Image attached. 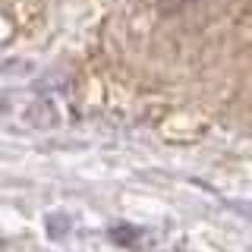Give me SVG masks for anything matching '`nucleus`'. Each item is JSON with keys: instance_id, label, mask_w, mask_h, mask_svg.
<instances>
[{"instance_id": "f257e3e1", "label": "nucleus", "mask_w": 252, "mask_h": 252, "mask_svg": "<svg viewBox=\"0 0 252 252\" xmlns=\"http://www.w3.org/2000/svg\"><path fill=\"white\" fill-rule=\"evenodd\" d=\"M205 3H208V0H155V6H158L161 16H186V13L199 10Z\"/></svg>"}]
</instances>
